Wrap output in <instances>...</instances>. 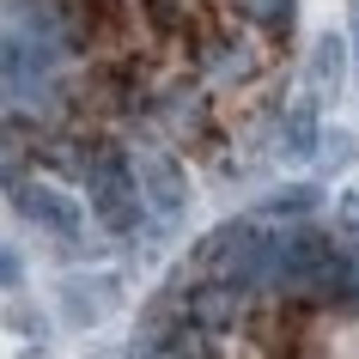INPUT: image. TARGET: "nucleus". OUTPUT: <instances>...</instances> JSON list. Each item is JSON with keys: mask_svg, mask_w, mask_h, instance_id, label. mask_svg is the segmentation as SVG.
Returning a JSON list of instances; mask_svg holds the SVG:
<instances>
[{"mask_svg": "<svg viewBox=\"0 0 359 359\" xmlns=\"http://www.w3.org/2000/svg\"><path fill=\"white\" fill-rule=\"evenodd\" d=\"M13 201L25 208V219H37V226L61 231V238H74V231H79V208H74L61 189H49V183H25Z\"/></svg>", "mask_w": 359, "mask_h": 359, "instance_id": "obj_3", "label": "nucleus"}, {"mask_svg": "<svg viewBox=\"0 0 359 359\" xmlns=\"http://www.w3.org/2000/svg\"><path fill=\"white\" fill-rule=\"evenodd\" d=\"M110 280H67L61 286V299H67V323H97L110 311Z\"/></svg>", "mask_w": 359, "mask_h": 359, "instance_id": "obj_5", "label": "nucleus"}, {"mask_svg": "<svg viewBox=\"0 0 359 359\" xmlns=\"http://www.w3.org/2000/svg\"><path fill=\"white\" fill-rule=\"evenodd\" d=\"M0 286H19V256L13 250H0Z\"/></svg>", "mask_w": 359, "mask_h": 359, "instance_id": "obj_10", "label": "nucleus"}, {"mask_svg": "<svg viewBox=\"0 0 359 359\" xmlns=\"http://www.w3.org/2000/svg\"><path fill=\"white\" fill-rule=\"evenodd\" d=\"M244 6H250V13H256L262 25H280L286 13H292V0H244Z\"/></svg>", "mask_w": 359, "mask_h": 359, "instance_id": "obj_9", "label": "nucleus"}, {"mask_svg": "<svg viewBox=\"0 0 359 359\" xmlns=\"http://www.w3.org/2000/svg\"><path fill=\"white\" fill-rule=\"evenodd\" d=\"M286 152L292 158H311L317 152V110L311 104H299V110L286 116Z\"/></svg>", "mask_w": 359, "mask_h": 359, "instance_id": "obj_6", "label": "nucleus"}, {"mask_svg": "<svg viewBox=\"0 0 359 359\" xmlns=\"http://www.w3.org/2000/svg\"><path fill=\"white\" fill-rule=\"evenodd\" d=\"M311 79H317L323 92H329V86H341V43H335V37H323V43H317V61H311Z\"/></svg>", "mask_w": 359, "mask_h": 359, "instance_id": "obj_7", "label": "nucleus"}, {"mask_svg": "<svg viewBox=\"0 0 359 359\" xmlns=\"http://www.w3.org/2000/svg\"><path fill=\"white\" fill-rule=\"evenodd\" d=\"M31 147H37V134L25 128V122H0V183H6V195H19L25 183H31V177H25Z\"/></svg>", "mask_w": 359, "mask_h": 359, "instance_id": "obj_4", "label": "nucleus"}, {"mask_svg": "<svg viewBox=\"0 0 359 359\" xmlns=\"http://www.w3.org/2000/svg\"><path fill=\"white\" fill-rule=\"evenodd\" d=\"M86 195H92V213L104 219V231H134L140 213H147L140 177L128 170V158L116 147H97L92 158H86Z\"/></svg>", "mask_w": 359, "mask_h": 359, "instance_id": "obj_1", "label": "nucleus"}, {"mask_svg": "<svg viewBox=\"0 0 359 359\" xmlns=\"http://www.w3.org/2000/svg\"><path fill=\"white\" fill-rule=\"evenodd\" d=\"M341 219H347V226H359V195H347V208H341Z\"/></svg>", "mask_w": 359, "mask_h": 359, "instance_id": "obj_11", "label": "nucleus"}, {"mask_svg": "<svg viewBox=\"0 0 359 359\" xmlns=\"http://www.w3.org/2000/svg\"><path fill=\"white\" fill-rule=\"evenodd\" d=\"M134 177H140V195H147V208L152 213H177L183 208V201H189V183H183V170L170 165L165 152H140V170H134Z\"/></svg>", "mask_w": 359, "mask_h": 359, "instance_id": "obj_2", "label": "nucleus"}, {"mask_svg": "<svg viewBox=\"0 0 359 359\" xmlns=\"http://www.w3.org/2000/svg\"><path fill=\"white\" fill-rule=\"evenodd\" d=\"M268 208H274V213H311V208H317V189H311V183H299V189H280Z\"/></svg>", "mask_w": 359, "mask_h": 359, "instance_id": "obj_8", "label": "nucleus"}]
</instances>
